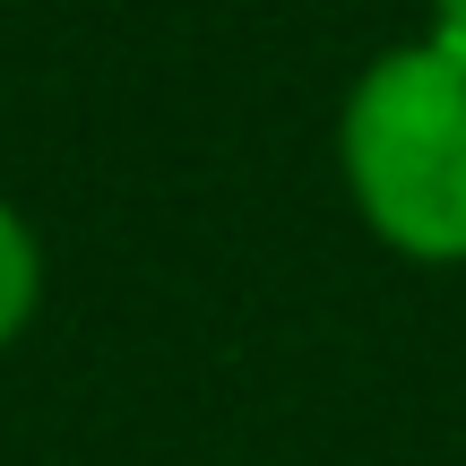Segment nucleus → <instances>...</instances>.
Listing matches in <instances>:
<instances>
[{
	"instance_id": "3",
	"label": "nucleus",
	"mask_w": 466,
	"mask_h": 466,
	"mask_svg": "<svg viewBox=\"0 0 466 466\" xmlns=\"http://www.w3.org/2000/svg\"><path fill=\"white\" fill-rule=\"evenodd\" d=\"M432 52H450V61L466 69V0H432V35H423Z\"/></svg>"
},
{
	"instance_id": "1",
	"label": "nucleus",
	"mask_w": 466,
	"mask_h": 466,
	"mask_svg": "<svg viewBox=\"0 0 466 466\" xmlns=\"http://www.w3.org/2000/svg\"><path fill=\"white\" fill-rule=\"evenodd\" d=\"M337 165L389 250L466 268V69L450 52H380L337 113Z\"/></svg>"
},
{
	"instance_id": "2",
	"label": "nucleus",
	"mask_w": 466,
	"mask_h": 466,
	"mask_svg": "<svg viewBox=\"0 0 466 466\" xmlns=\"http://www.w3.org/2000/svg\"><path fill=\"white\" fill-rule=\"evenodd\" d=\"M35 302H44V242H35V225L0 199V354L26 337Z\"/></svg>"
}]
</instances>
